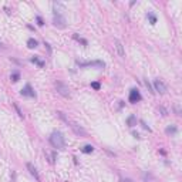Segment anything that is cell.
<instances>
[{"mask_svg":"<svg viewBox=\"0 0 182 182\" xmlns=\"http://www.w3.org/2000/svg\"><path fill=\"white\" fill-rule=\"evenodd\" d=\"M50 144L57 149H63L65 147V140L60 131H54L50 135Z\"/></svg>","mask_w":182,"mask_h":182,"instance_id":"1","label":"cell"},{"mask_svg":"<svg viewBox=\"0 0 182 182\" xmlns=\"http://www.w3.org/2000/svg\"><path fill=\"white\" fill-rule=\"evenodd\" d=\"M70 127H71V130L74 131V134L78 135V137H87V131L84 130L81 125H78L77 122H74V121H71V119H68V122H67Z\"/></svg>","mask_w":182,"mask_h":182,"instance_id":"2","label":"cell"},{"mask_svg":"<svg viewBox=\"0 0 182 182\" xmlns=\"http://www.w3.org/2000/svg\"><path fill=\"white\" fill-rule=\"evenodd\" d=\"M53 23H54V26L58 27V28H64V27L67 26V24H65V19H64V16L60 13V12H54Z\"/></svg>","mask_w":182,"mask_h":182,"instance_id":"3","label":"cell"},{"mask_svg":"<svg viewBox=\"0 0 182 182\" xmlns=\"http://www.w3.org/2000/svg\"><path fill=\"white\" fill-rule=\"evenodd\" d=\"M54 87H56V90L58 91V94H61L65 98H70V88H68L65 84H63L61 81H56V83H54Z\"/></svg>","mask_w":182,"mask_h":182,"instance_id":"4","label":"cell"},{"mask_svg":"<svg viewBox=\"0 0 182 182\" xmlns=\"http://www.w3.org/2000/svg\"><path fill=\"white\" fill-rule=\"evenodd\" d=\"M152 88H154L155 92L158 91L159 94H165V92H167V85H165V84L162 83V80H159V78L154 81V87H152Z\"/></svg>","mask_w":182,"mask_h":182,"instance_id":"5","label":"cell"},{"mask_svg":"<svg viewBox=\"0 0 182 182\" xmlns=\"http://www.w3.org/2000/svg\"><path fill=\"white\" fill-rule=\"evenodd\" d=\"M141 94H140V91L137 90V88H132L130 91V97H128V100H130L131 104H135V103H138V101H141Z\"/></svg>","mask_w":182,"mask_h":182,"instance_id":"6","label":"cell"},{"mask_svg":"<svg viewBox=\"0 0 182 182\" xmlns=\"http://www.w3.org/2000/svg\"><path fill=\"white\" fill-rule=\"evenodd\" d=\"M77 64L80 67H87V65H92V67H98V68H104L105 64L104 61H100V60H95V61H88V63H83V61H77Z\"/></svg>","mask_w":182,"mask_h":182,"instance_id":"7","label":"cell"},{"mask_svg":"<svg viewBox=\"0 0 182 182\" xmlns=\"http://www.w3.org/2000/svg\"><path fill=\"white\" fill-rule=\"evenodd\" d=\"M114 46H115V50H117V53L119 54V57H124V56H125V50H124L122 43L118 39H114Z\"/></svg>","mask_w":182,"mask_h":182,"instance_id":"8","label":"cell"},{"mask_svg":"<svg viewBox=\"0 0 182 182\" xmlns=\"http://www.w3.org/2000/svg\"><path fill=\"white\" fill-rule=\"evenodd\" d=\"M20 92H22V95H26V97H36V92L33 91V88H31L30 84H26V87L22 88Z\"/></svg>","mask_w":182,"mask_h":182,"instance_id":"9","label":"cell"},{"mask_svg":"<svg viewBox=\"0 0 182 182\" xmlns=\"http://www.w3.org/2000/svg\"><path fill=\"white\" fill-rule=\"evenodd\" d=\"M27 169H28V172H30V175H31V176H34V179H36V181H40L39 172H37V169L34 168V165H33V164H30V162H27Z\"/></svg>","mask_w":182,"mask_h":182,"instance_id":"10","label":"cell"},{"mask_svg":"<svg viewBox=\"0 0 182 182\" xmlns=\"http://www.w3.org/2000/svg\"><path fill=\"white\" fill-rule=\"evenodd\" d=\"M94 151V147L90 145V144H87V145H84L83 148H81V152H84V154H91Z\"/></svg>","mask_w":182,"mask_h":182,"instance_id":"11","label":"cell"},{"mask_svg":"<svg viewBox=\"0 0 182 182\" xmlns=\"http://www.w3.org/2000/svg\"><path fill=\"white\" fill-rule=\"evenodd\" d=\"M37 44H39V43H37V40L36 39H28L27 40V47H28V49H36Z\"/></svg>","mask_w":182,"mask_h":182,"instance_id":"12","label":"cell"},{"mask_svg":"<svg viewBox=\"0 0 182 182\" xmlns=\"http://www.w3.org/2000/svg\"><path fill=\"white\" fill-rule=\"evenodd\" d=\"M73 37H74V40H77L78 43H81V44H84V46H88V41H87L85 39H83V37H80L77 33H74V34H73Z\"/></svg>","mask_w":182,"mask_h":182,"instance_id":"13","label":"cell"},{"mask_svg":"<svg viewBox=\"0 0 182 182\" xmlns=\"http://www.w3.org/2000/svg\"><path fill=\"white\" fill-rule=\"evenodd\" d=\"M147 19L149 20V23H151V24H155V23H156V16L154 13H151V12H148V13H147Z\"/></svg>","mask_w":182,"mask_h":182,"instance_id":"14","label":"cell"},{"mask_svg":"<svg viewBox=\"0 0 182 182\" xmlns=\"http://www.w3.org/2000/svg\"><path fill=\"white\" fill-rule=\"evenodd\" d=\"M30 61H31V63H34V64H37L39 67H44V61L39 60L36 56H34V57H31V58H30Z\"/></svg>","mask_w":182,"mask_h":182,"instance_id":"15","label":"cell"},{"mask_svg":"<svg viewBox=\"0 0 182 182\" xmlns=\"http://www.w3.org/2000/svg\"><path fill=\"white\" fill-rule=\"evenodd\" d=\"M176 131H178V128H176L175 125H171V127H167L165 132H167V134H171V135H174V134H176Z\"/></svg>","mask_w":182,"mask_h":182,"instance_id":"16","label":"cell"},{"mask_svg":"<svg viewBox=\"0 0 182 182\" xmlns=\"http://www.w3.org/2000/svg\"><path fill=\"white\" fill-rule=\"evenodd\" d=\"M127 124H128L130 127L137 125V122H135V115H130V117H128V119H127Z\"/></svg>","mask_w":182,"mask_h":182,"instance_id":"17","label":"cell"},{"mask_svg":"<svg viewBox=\"0 0 182 182\" xmlns=\"http://www.w3.org/2000/svg\"><path fill=\"white\" fill-rule=\"evenodd\" d=\"M19 80H20V74H19V71L12 73V81H13V83H17Z\"/></svg>","mask_w":182,"mask_h":182,"instance_id":"18","label":"cell"},{"mask_svg":"<svg viewBox=\"0 0 182 182\" xmlns=\"http://www.w3.org/2000/svg\"><path fill=\"white\" fill-rule=\"evenodd\" d=\"M13 105H14V108H16V111H17V114H19V117H22V118L24 117V115H23V111L20 110V107H19V105L16 104V103H14Z\"/></svg>","mask_w":182,"mask_h":182,"instance_id":"19","label":"cell"},{"mask_svg":"<svg viewBox=\"0 0 182 182\" xmlns=\"http://www.w3.org/2000/svg\"><path fill=\"white\" fill-rule=\"evenodd\" d=\"M145 85H147V88L151 91V94H155V91H154V88H152V85L149 84V81L148 80H145Z\"/></svg>","mask_w":182,"mask_h":182,"instance_id":"20","label":"cell"},{"mask_svg":"<svg viewBox=\"0 0 182 182\" xmlns=\"http://www.w3.org/2000/svg\"><path fill=\"white\" fill-rule=\"evenodd\" d=\"M91 87H92L94 90H100V88H101L100 83H91Z\"/></svg>","mask_w":182,"mask_h":182,"instance_id":"21","label":"cell"},{"mask_svg":"<svg viewBox=\"0 0 182 182\" xmlns=\"http://www.w3.org/2000/svg\"><path fill=\"white\" fill-rule=\"evenodd\" d=\"M140 122H141V125H142V128H144V130H148V131H151V128H149V127H148L147 124H145V121H142V119H141Z\"/></svg>","mask_w":182,"mask_h":182,"instance_id":"22","label":"cell"},{"mask_svg":"<svg viewBox=\"0 0 182 182\" xmlns=\"http://www.w3.org/2000/svg\"><path fill=\"white\" fill-rule=\"evenodd\" d=\"M159 111L162 113V115H164V117H165V115H168V111H167L164 107H159Z\"/></svg>","mask_w":182,"mask_h":182,"instance_id":"23","label":"cell"},{"mask_svg":"<svg viewBox=\"0 0 182 182\" xmlns=\"http://www.w3.org/2000/svg\"><path fill=\"white\" fill-rule=\"evenodd\" d=\"M36 19H37V24H39V26H43V24H44V22H43V19H41L40 16H37Z\"/></svg>","mask_w":182,"mask_h":182,"instance_id":"24","label":"cell"},{"mask_svg":"<svg viewBox=\"0 0 182 182\" xmlns=\"http://www.w3.org/2000/svg\"><path fill=\"white\" fill-rule=\"evenodd\" d=\"M121 182H134V181L130 179V178H121Z\"/></svg>","mask_w":182,"mask_h":182,"instance_id":"25","label":"cell"},{"mask_svg":"<svg viewBox=\"0 0 182 182\" xmlns=\"http://www.w3.org/2000/svg\"><path fill=\"white\" fill-rule=\"evenodd\" d=\"M44 46L47 47V50H49V53H51V47H50V44H49V43H44Z\"/></svg>","mask_w":182,"mask_h":182,"instance_id":"26","label":"cell"},{"mask_svg":"<svg viewBox=\"0 0 182 182\" xmlns=\"http://www.w3.org/2000/svg\"><path fill=\"white\" fill-rule=\"evenodd\" d=\"M132 135H134V137H135V138H140V134H138V132H135V131H134V132H132Z\"/></svg>","mask_w":182,"mask_h":182,"instance_id":"27","label":"cell"}]
</instances>
